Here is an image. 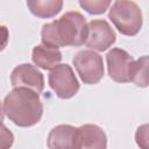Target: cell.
<instances>
[{"mask_svg":"<svg viewBox=\"0 0 149 149\" xmlns=\"http://www.w3.org/2000/svg\"><path fill=\"white\" fill-rule=\"evenodd\" d=\"M87 36L86 19L79 12H66L59 19L45 23L41 30L42 44L61 47H79Z\"/></svg>","mask_w":149,"mask_h":149,"instance_id":"cell-1","label":"cell"},{"mask_svg":"<svg viewBox=\"0 0 149 149\" xmlns=\"http://www.w3.org/2000/svg\"><path fill=\"white\" fill-rule=\"evenodd\" d=\"M3 112L19 127H33L43 115L40 94L28 87H13L3 99Z\"/></svg>","mask_w":149,"mask_h":149,"instance_id":"cell-2","label":"cell"},{"mask_svg":"<svg viewBox=\"0 0 149 149\" xmlns=\"http://www.w3.org/2000/svg\"><path fill=\"white\" fill-rule=\"evenodd\" d=\"M108 19L126 36H135L140 33L143 24L142 10L132 0H115L108 12Z\"/></svg>","mask_w":149,"mask_h":149,"instance_id":"cell-3","label":"cell"},{"mask_svg":"<svg viewBox=\"0 0 149 149\" xmlns=\"http://www.w3.org/2000/svg\"><path fill=\"white\" fill-rule=\"evenodd\" d=\"M72 63L81 81L86 85H93L99 83L104 77V61L102 57L94 50L85 49L78 51Z\"/></svg>","mask_w":149,"mask_h":149,"instance_id":"cell-4","label":"cell"},{"mask_svg":"<svg viewBox=\"0 0 149 149\" xmlns=\"http://www.w3.org/2000/svg\"><path fill=\"white\" fill-rule=\"evenodd\" d=\"M49 86L55 94L61 99H70L74 97L80 87V84L69 64H58L50 70Z\"/></svg>","mask_w":149,"mask_h":149,"instance_id":"cell-5","label":"cell"},{"mask_svg":"<svg viewBox=\"0 0 149 149\" xmlns=\"http://www.w3.org/2000/svg\"><path fill=\"white\" fill-rule=\"evenodd\" d=\"M116 34L106 20H91L87 23V36L85 45L91 50L105 51L114 44Z\"/></svg>","mask_w":149,"mask_h":149,"instance_id":"cell-6","label":"cell"},{"mask_svg":"<svg viewBox=\"0 0 149 149\" xmlns=\"http://www.w3.org/2000/svg\"><path fill=\"white\" fill-rule=\"evenodd\" d=\"M133 61V56L121 48H113L112 50H109L106 55L109 78L116 83H128L129 69Z\"/></svg>","mask_w":149,"mask_h":149,"instance_id":"cell-7","label":"cell"},{"mask_svg":"<svg viewBox=\"0 0 149 149\" xmlns=\"http://www.w3.org/2000/svg\"><path fill=\"white\" fill-rule=\"evenodd\" d=\"M10 84L13 87H28L40 94L44 88V77L36 66L24 63L13 69Z\"/></svg>","mask_w":149,"mask_h":149,"instance_id":"cell-8","label":"cell"},{"mask_svg":"<svg viewBox=\"0 0 149 149\" xmlns=\"http://www.w3.org/2000/svg\"><path fill=\"white\" fill-rule=\"evenodd\" d=\"M107 136L101 127L86 123L76 129L73 149H105Z\"/></svg>","mask_w":149,"mask_h":149,"instance_id":"cell-9","label":"cell"},{"mask_svg":"<svg viewBox=\"0 0 149 149\" xmlns=\"http://www.w3.org/2000/svg\"><path fill=\"white\" fill-rule=\"evenodd\" d=\"M77 127L71 125H58L54 127L47 139V146L50 149H73L74 134Z\"/></svg>","mask_w":149,"mask_h":149,"instance_id":"cell-10","label":"cell"},{"mask_svg":"<svg viewBox=\"0 0 149 149\" xmlns=\"http://www.w3.org/2000/svg\"><path fill=\"white\" fill-rule=\"evenodd\" d=\"M62 58L63 56L58 48L45 44L34 47L31 52V59L34 64L43 70H51L61 63Z\"/></svg>","mask_w":149,"mask_h":149,"instance_id":"cell-11","label":"cell"},{"mask_svg":"<svg viewBox=\"0 0 149 149\" xmlns=\"http://www.w3.org/2000/svg\"><path fill=\"white\" fill-rule=\"evenodd\" d=\"M30 13L38 19H51L63 8V0H27Z\"/></svg>","mask_w":149,"mask_h":149,"instance_id":"cell-12","label":"cell"},{"mask_svg":"<svg viewBox=\"0 0 149 149\" xmlns=\"http://www.w3.org/2000/svg\"><path fill=\"white\" fill-rule=\"evenodd\" d=\"M148 56H142L139 59H134L129 69V81L134 83L139 87L148 86Z\"/></svg>","mask_w":149,"mask_h":149,"instance_id":"cell-13","label":"cell"},{"mask_svg":"<svg viewBox=\"0 0 149 149\" xmlns=\"http://www.w3.org/2000/svg\"><path fill=\"white\" fill-rule=\"evenodd\" d=\"M78 1H79V6L91 15L104 14L108 9L112 2V0H78Z\"/></svg>","mask_w":149,"mask_h":149,"instance_id":"cell-14","label":"cell"},{"mask_svg":"<svg viewBox=\"0 0 149 149\" xmlns=\"http://www.w3.org/2000/svg\"><path fill=\"white\" fill-rule=\"evenodd\" d=\"M14 143V134L5 126L0 123V149H8Z\"/></svg>","mask_w":149,"mask_h":149,"instance_id":"cell-15","label":"cell"},{"mask_svg":"<svg viewBox=\"0 0 149 149\" xmlns=\"http://www.w3.org/2000/svg\"><path fill=\"white\" fill-rule=\"evenodd\" d=\"M135 140L137 146L142 148H148V125H143L137 128L135 134Z\"/></svg>","mask_w":149,"mask_h":149,"instance_id":"cell-16","label":"cell"},{"mask_svg":"<svg viewBox=\"0 0 149 149\" xmlns=\"http://www.w3.org/2000/svg\"><path fill=\"white\" fill-rule=\"evenodd\" d=\"M9 41V31L8 28L3 24H0V52L7 47Z\"/></svg>","mask_w":149,"mask_h":149,"instance_id":"cell-17","label":"cell"},{"mask_svg":"<svg viewBox=\"0 0 149 149\" xmlns=\"http://www.w3.org/2000/svg\"><path fill=\"white\" fill-rule=\"evenodd\" d=\"M3 116H5V112H3V108H2L1 102H0V123H2V121H3Z\"/></svg>","mask_w":149,"mask_h":149,"instance_id":"cell-18","label":"cell"}]
</instances>
